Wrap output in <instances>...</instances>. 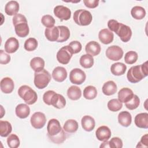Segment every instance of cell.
<instances>
[{"instance_id":"obj_33","label":"cell","mask_w":148,"mask_h":148,"mask_svg":"<svg viewBox=\"0 0 148 148\" xmlns=\"http://www.w3.org/2000/svg\"><path fill=\"white\" fill-rule=\"evenodd\" d=\"M131 14L132 17L135 19L142 20L146 16V10L142 6H135L132 8Z\"/></svg>"},{"instance_id":"obj_29","label":"cell","mask_w":148,"mask_h":148,"mask_svg":"<svg viewBox=\"0 0 148 148\" xmlns=\"http://www.w3.org/2000/svg\"><path fill=\"white\" fill-rule=\"evenodd\" d=\"M127 69V66L122 62H116L112 65L110 71L113 75L115 76H120L125 73Z\"/></svg>"},{"instance_id":"obj_1","label":"cell","mask_w":148,"mask_h":148,"mask_svg":"<svg viewBox=\"0 0 148 148\" xmlns=\"http://www.w3.org/2000/svg\"><path fill=\"white\" fill-rule=\"evenodd\" d=\"M147 75V61H146L141 65L131 67L127 72V77L130 82L136 83L142 80Z\"/></svg>"},{"instance_id":"obj_11","label":"cell","mask_w":148,"mask_h":148,"mask_svg":"<svg viewBox=\"0 0 148 148\" xmlns=\"http://www.w3.org/2000/svg\"><path fill=\"white\" fill-rule=\"evenodd\" d=\"M63 129L61 128L59 121L56 119H50L47 124V136H53L60 134Z\"/></svg>"},{"instance_id":"obj_4","label":"cell","mask_w":148,"mask_h":148,"mask_svg":"<svg viewBox=\"0 0 148 148\" xmlns=\"http://www.w3.org/2000/svg\"><path fill=\"white\" fill-rule=\"evenodd\" d=\"M51 79L50 73L43 69V70L35 72L34 73V84L38 89H43L47 86Z\"/></svg>"},{"instance_id":"obj_32","label":"cell","mask_w":148,"mask_h":148,"mask_svg":"<svg viewBox=\"0 0 148 148\" xmlns=\"http://www.w3.org/2000/svg\"><path fill=\"white\" fill-rule=\"evenodd\" d=\"M59 29V37L57 42H64L66 41L70 36V31L69 28L64 25L57 26Z\"/></svg>"},{"instance_id":"obj_8","label":"cell","mask_w":148,"mask_h":148,"mask_svg":"<svg viewBox=\"0 0 148 148\" xmlns=\"http://www.w3.org/2000/svg\"><path fill=\"white\" fill-rule=\"evenodd\" d=\"M86 75L83 71L79 68H74L69 74V80L72 83L80 85L86 80Z\"/></svg>"},{"instance_id":"obj_10","label":"cell","mask_w":148,"mask_h":148,"mask_svg":"<svg viewBox=\"0 0 148 148\" xmlns=\"http://www.w3.org/2000/svg\"><path fill=\"white\" fill-rule=\"evenodd\" d=\"M106 56L112 61H118L123 57V50L120 46L113 45L106 49Z\"/></svg>"},{"instance_id":"obj_46","label":"cell","mask_w":148,"mask_h":148,"mask_svg":"<svg viewBox=\"0 0 148 148\" xmlns=\"http://www.w3.org/2000/svg\"><path fill=\"white\" fill-rule=\"evenodd\" d=\"M10 61V56L5 53L3 50L0 51V63L1 64H6Z\"/></svg>"},{"instance_id":"obj_3","label":"cell","mask_w":148,"mask_h":148,"mask_svg":"<svg viewBox=\"0 0 148 148\" xmlns=\"http://www.w3.org/2000/svg\"><path fill=\"white\" fill-rule=\"evenodd\" d=\"M18 94L28 105L35 103L38 99L36 92L29 86L27 85L21 86L18 88Z\"/></svg>"},{"instance_id":"obj_21","label":"cell","mask_w":148,"mask_h":148,"mask_svg":"<svg viewBox=\"0 0 148 148\" xmlns=\"http://www.w3.org/2000/svg\"><path fill=\"white\" fill-rule=\"evenodd\" d=\"M82 128L86 131L90 132L94 130L95 126V122L92 117L90 116H84L81 120Z\"/></svg>"},{"instance_id":"obj_2","label":"cell","mask_w":148,"mask_h":148,"mask_svg":"<svg viewBox=\"0 0 148 148\" xmlns=\"http://www.w3.org/2000/svg\"><path fill=\"white\" fill-rule=\"evenodd\" d=\"M16 35L21 38H24L29 34V27L26 17L22 14L17 13L12 19Z\"/></svg>"},{"instance_id":"obj_47","label":"cell","mask_w":148,"mask_h":148,"mask_svg":"<svg viewBox=\"0 0 148 148\" xmlns=\"http://www.w3.org/2000/svg\"><path fill=\"white\" fill-rule=\"evenodd\" d=\"M65 105H66V100L65 98L62 95L58 94V99L57 100V102L54 106V107L57 109H62L64 108Z\"/></svg>"},{"instance_id":"obj_31","label":"cell","mask_w":148,"mask_h":148,"mask_svg":"<svg viewBox=\"0 0 148 148\" xmlns=\"http://www.w3.org/2000/svg\"><path fill=\"white\" fill-rule=\"evenodd\" d=\"M79 127L77 122L73 119L66 120L63 126L64 130L68 133H75L77 131Z\"/></svg>"},{"instance_id":"obj_19","label":"cell","mask_w":148,"mask_h":148,"mask_svg":"<svg viewBox=\"0 0 148 148\" xmlns=\"http://www.w3.org/2000/svg\"><path fill=\"white\" fill-rule=\"evenodd\" d=\"M58 99V94L52 90H49L43 95V100L45 103L48 105H55Z\"/></svg>"},{"instance_id":"obj_49","label":"cell","mask_w":148,"mask_h":148,"mask_svg":"<svg viewBox=\"0 0 148 148\" xmlns=\"http://www.w3.org/2000/svg\"><path fill=\"white\" fill-rule=\"evenodd\" d=\"M119 24V23L117 21L114 19H111V20H109L108 22V27L110 29V31H111L112 32V31L114 32L116 28H117Z\"/></svg>"},{"instance_id":"obj_12","label":"cell","mask_w":148,"mask_h":148,"mask_svg":"<svg viewBox=\"0 0 148 148\" xmlns=\"http://www.w3.org/2000/svg\"><path fill=\"white\" fill-rule=\"evenodd\" d=\"M54 14L61 21L68 20L71 18V10L63 5H57L54 8Z\"/></svg>"},{"instance_id":"obj_39","label":"cell","mask_w":148,"mask_h":148,"mask_svg":"<svg viewBox=\"0 0 148 148\" xmlns=\"http://www.w3.org/2000/svg\"><path fill=\"white\" fill-rule=\"evenodd\" d=\"M24 46L26 50L28 51H32L37 48L38 42L35 38H29L25 40Z\"/></svg>"},{"instance_id":"obj_9","label":"cell","mask_w":148,"mask_h":148,"mask_svg":"<svg viewBox=\"0 0 148 148\" xmlns=\"http://www.w3.org/2000/svg\"><path fill=\"white\" fill-rule=\"evenodd\" d=\"M32 126L36 129H41L43 128L46 122V118L44 113L37 112L34 113L30 119Z\"/></svg>"},{"instance_id":"obj_30","label":"cell","mask_w":148,"mask_h":148,"mask_svg":"<svg viewBox=\"0 0 148 148\" xmlns=\"http://www.w3.org/2000/svg\"><path fill=\"white\" fill-rule=\"evenodd\" d=\"M67 95L71 100H78L82 96V91L79 87L72 86L67 90Z\"/></svg>"},{"instance_id":"obj_50","label":"cell","mask_w":148,"mask_h":148,"mask_svg":"<svg viewBox=\"0 0 148 148\" xmlns=\"http://www.w3.org/2000/svg\"><path fill=\"white\" fill-rule=\"evenodd\" d=\"M148 146V135L147 134H145L143 135L140 140V142H138V145L136 146V147H147Z\"/></svg>"},{"instance_id":"obj_35","label":"cell","mask_w":148,"mask_h":148,"mask_svg":"<svg viewBox=\"0 0 148 148\" xmlns=\"http://www.w3.org/2000/svg\"><path fill=\"white\" fill-rule=\"evenodd\" d=\"M11 124L7 121L0 120V135L2 137L8 136L12 132Z\"/></svg>"},{"instance_id":"obj_38","label":"cell","mask_w":148,"mask_h":148,"mask_svg":"<svg viewBox=\"0 0 148 148\" xmlns=\"http://www.w3.org/2000/svg\"><path fill=\"white\" fill-rule=\"evenodd\" d=\"M139 104L140 99L135 94H134L132 98L130 101L125 103L126 108L130 110H134L136 109L139 106Z\"/></svg>"},{"instance_id":"obj_44","label":"cell","mask_w":148,"mask_h":148,"mask_svg":"<svg viewBox=\"0 0 148 148\" xmlns=\"http://www.w3.org/2000/svg\"><path fill=\"white\" fill-rule=\"evenodd\" d=\"M68 46L71 49L73 54H76L79 53L81 51L82 48V46L80 42L77 40L72 41L71 42L69 43Z\"/></svg>"},{"instance_id":"obj_41","label":"cell","mask_w":148,"mask_h":148,"mask_svg":"<svg viewBox=\"0 0 148 148\" xmlns=\"http://www.w3.org/2000/svg\"><path fill=\"white\" fill-rule=\"evenodd\" d=\"M138 54L134 51H129L125 54L124 61L126 64H133L136 62L138 60Z\"/></svg>"},{"instance_id":"obj_34","label":"cell","mask_w":148,"mask_h":148,"mask_svg":"<svg viewBox=\"0 0 148 148\" xmlns=\"http://www.w3.org/2000/svg\"><path fill=\"white\" fill-rule=\"evenodd\" d=\"M79 62L82 67L84 68H90L94 65L93 57L88 54H83L80 58Z\"/></svg>"},{"instance_id":"obj_28","label":"cell","mask_w":148,"mask_h":148,"mask_svg":"<svg viewBox=\"0 0 148 148\" xmlns=\"http://www.w3.org/2000/svg\"><path fill=\"white\" fill-rule=\"evenodd\" d=\"M45 61L43 58L39 57L33 58L30 61V66L35 72H39L44 69Z\"/></svg>"},{"instance_id":"obj_51","label":"cell","mask_w":148,"mask_h":148,"mask_svg":"<svg viewBox=\"0 0 148 148\" xmlns=\"http://www.w3.org/2000/svg\"><path fill=\"white\" fill-rule=\"evenodd\" d=\"M100 147H109V142L108 140L103 141V142L101 145Z\"/></svg>"},{"instance_id":"obj_37","label":"cell","mask_w":148,"mask_h":148,"mask_svg":"<svg viewBox=\"0 0 148 148\" xmlns=\"http://www.w3.org/2000/svg\"><path fill=\"white\" fill-rule=\"evenodd\" d=\"M123 103L117 99H112L108 103V108L112 112H117L122 108Z\"/></svg>"},{"instance_id":"obj_43","label":"cell","mask_w":148,"mask_h":148,"mask_svg":"<svg viewBox=\"0 0 148 148\" xmlns=\"http://www.w3.org/2000/svg\"><path fill=\"white\" fill-rule=\"evenodd\" d=\"M41 22L42 24L46 28H50L54 27L55 24V20L51 15L46 14L42 17Z\"/></svg>"},{"instance_id":"obj_24","label":"cell","mask_w":148,"mask_h":148,"mask_svg":"<svg viewBox=\"0 0 148 148\" xmlns=\"http://www.w3.org/2000/svg\"><path fill=\"white\" fill-rule=\"evenodd\" d=\"M117 85L112 80H109L105 83L102 86V91L103 94L109 96L113 95L117 91Z\"/></svg>"},{"instance_id":"obj_15","label":"cell","mask_w":148,"mask_h":148,"mask_svg":"<svg viewBox=\"0 0 148 148\" xmlns=\"http://www.w3.org/2000/svg\"><path fill=\"white\" fill-rule=\"evenodd\" d=\"M52 77L56 82H62L67 77L66 70L62 66H57L53 71Z\"/></svg>"},{"instance_id":"obj_40","label":"cell","mask_w":148,"mask_h":148,"mask_svg":"<svg viewBox=\"0 0 148 148\" xmlns=\"http://www.w3.org/2000/svg\"><path fill=\"white\" fill-rule=\"evenodd\" d=\"M7 143L10 148H17L20 146V139L16 134H10L7 138Z\"/></svg>"},{"instance_id":"obj_45","label":"cell","mask_w":148,"mask_h":148,"mask_svg":"<svg viewBox=\"0 0 148 148\" xmlns=\"http://www.w3.org/2000/svg\"><path fill=\"white\" fill-rule=\"evenodd\" d=\"M109 147L121 148L123 147L122 140L119 137H113L109 142Z\"/></svg>"},{"instance_id":"obj_14","label":"cell","mask_w":148,"mask_h":148,"mask_svg":"<svg viewBox=\"0 0 148 148\" xmlns=\"http://www.w3.org/2000/svg\"><path fill=\"white\" fill-rule=\"evenodd\" d=\"M98 38L100 41L105 45L112 43L113 40V33L107 28L101 29L98 34Z\"/></svg>"},{"instance_id":"obj_26","label":"cell","mask_w":148,"mask_h":148,"mask_svg":"<svg viewBox=\"0 0 148 148\" xmlns=\"http://www.w3.org/2000/svg\"><path fill=\"white\" fill-rule=\"evenodd\" d=\"M45 35L49 40L51 42H57L59 37V29L58 27L54 26L50 28H46L45 31Z\"/></svg>"},{"instance_id":"obj_48","label":"cell","mask_w":148,"mask_h":148,"mask_svg":"<svg viewBox=\"0 0 148 148\" xmlns=\"http://www.w3.org/2000/svg\"><path fill=\"white\" fill-rule=\"evenodd\" d=\"M99 2V0H83V3L85 6L91 9L98 6Z\"/></svg>"},{"instance_id":"obj_36","label":"cell","mask_w":148,"mask_h":148,"mask_svg":"<svg viewBox=\"0 0 148 148\" xmlns=\"http://www.w3.org/2000/svg\"><path fill=\"white\" fill-rule=\"evenodd\" d=\"M97 95V90L94 86H88L83 90V97L87 99H93Z\"/></svg>"},{"instance_id":"obj_18","label":"cell","mask_w":148,"mask_h":148,"mask_svg":"<svg viewBox=\"0 0 148 148\" xmlns=\"http://www.w3.org/2000/svg\"><path fill=\"white\" fill-rule=\"evenodd\" d=\"M101 46L96 41H90L87 43L85 47V50L87 54L91 56H96L98 55L101 52Z\"/></svg>"},{"instance_id":"obj_42","label":"cell","mask_w":148,"mask_h":148,"mask_svg":"<svg viewBox=\"0 0 148 148\" xmlns=\"http://www.w3.org/2000/svg\"><path fill=\"white\" fill-rule=\"evenodd\" d=\"M50 140L54 143L56 144H60L64 142L66 139V135L65 133V131L64 129L62 131L57 135L53 136H48Z\"/></svg>"},{"instance_id":"obj_13","label":"cell","mask_w":148,"mask_h":148,"mask_svg":"<svg viewBox=\"0 0 148 148\" xmlns=\"http://www.w3.org/2000/svg\"><path fill=\"white\" fill-rule=\"evenodd\" d=\"M95 135L97 139L100 141L108 140L111 136V131L108 127L102 125L97 128L95 131Z\"/></svg>"},{"instance_id":"obj_25","label":"cell","mask_w":148,"mask_h":148,"mask_svg":"<svg viewBox=\"0 0 148 148\" xmlns=\"http://www.w3.org/2000/svg\"><path fill=\"white\" fill-rule=\"evenodd\" d=\"M16 114L20 119L27 118L30 113V108L27 104L20 103L16 107Z\"/></svg>"},{"instance_id":"obj_23","label":"cell","mask_w":148,"mask_h":148,"mask_svg":"<svg viewBox=\"0 0 148 148\" xmlns=\"http://www.w3.org/2000/svg\"><path fill=\"white\" fill-rule=\"evenodd\" d=\"M118 121L123 127L130 126L132 122L131 114L127 111L121 112L118 115Z\"/></svg>"},{"instance_id":"obj_7","label":"cell","mask_w":148,"mask_h":148,"mask_svg":"<svg viewBox=\"0 0 148 148\" xmlns=\"http://www.w3.org/2000/svg\"><path fill=\"white\" fill-rule=\"evenodd\" d=\"M73 54L69 46H65L58 51L57 60L60 63L65 65L69 63Z\"/></svg>"},{"instance_id":"obj_16","label":"cell","mask_w":148,"mask_h":148,"mask_svg":"<svg viewBox=\"0 0 148 148\" xmlns=\"http://www.w3.org/2000/svg\"><path fill=\"white\" fill-rule=\"evenodd\" d=\"M0 87L1 91L5 94L11 93L14 87V84L13 80L8 77H4L1 80Z\"/></svg>"},{"instance_id":"obj_22","label":"cell","mask_w":148,"mask_h":148,"mask_svg":"<svg viewBox=\"0 0 148 148\" xmlns=\"http://www.w3.org/2000/svg\"><path fill=\"white\" fill-rule=\"evenodd\" d=\"M134 93L132 90L129 88L124 87L121 88L118 92V99L123 103L130 101L133 97Z\"/></svg>"},{"instance_id":"obj_20","label":"cell","mask_w":148,"mask_h":148,"mask_svg":"<svg viewBox=\"0 0 148 148\" xmlns=\"http://www.w3.org/2000/svg\"><path fill=\"white\" fill-rule=\"evenodd\" d=\"M134 122L136 127L147 129L148 128V113H140L138 114L135 117Z\"/></svg>"},{"instance_id":"obj_6","label":"cell","mask_w":148,"mask_h":148,"mask_svg":"<svg viewBox=\"0 0 148 148\" xmlns=\"http://www.w3.org/2000/svg\"><path fill=\"white\" fill-rule=\"evenodd\" d=\"M114 32L124 42H128L132 36V31L131 28L123 23H119V25Z\"/></svg>"},{"instance_id":"obj_17","label":"cell","mask_w":148,"mask_h":148,"mask_svg":"<svg viewBox=\"0 0 148 148\" xmlns=\"http://www.w3.org/2000/svg\"><path fill=\"white\" fill-rule=\"evenodd\" d=\"M4 47L6 53H13L16 52L19 47L18 41L16 38L14 37H10L5 42Z\"/></svg>"},{"instance_id":"obj_5","label":"cell","mask_w":148,"mask_h":148,"mask_svg":"<svg viewBox=\"0 0 148 148\" xmlns=\"http://www.w3.org/2000/svg\"><path fill=\"white\" fill-rule=\"evenodd\" d=\"M92 19L91 13L87 10L79 9L74 12L73 20L79 25H88L91 23Z\"/></svg>"},{"instance_id":"obj_27","label":"cell","mask_w":148,"mask_h":148,"mask_svg":"<svg viewBox=\"0 0 148 148\" xmlns=\"http://www.w3.org/2000/svg\"><path fill=\"white\" fill-rule=\"evenodd\" d=\"M19 10V4L16 1H9L5 6V12L9 16H14Z\"/></svg>"}]
</instances>
